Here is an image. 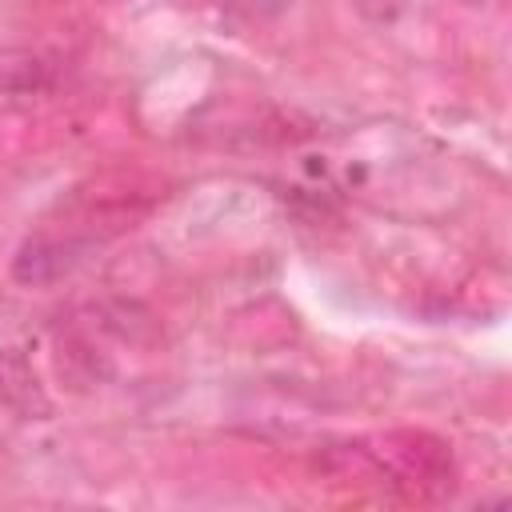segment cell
Returning <instances> with one entry per match:
<instances>
[{
    "mask_svg": "<svg viewBox=\"0 0 512 512\" xmlns=\"http://www.w3.org/2000/svg\"><path fill=\"white\" fill-rule=\"evenodd\" d=\"M92 240H76V236H28L16 256H12V280L24 288H48L64 276H72L88 256H92Z\"/></svg>",
    "mask_w": 512,
    "mask_h": 512,
    "instance_id": "cell-1",
    "label": "cell"
},
{
    "mask_svg": "<svg viewBox=\"0 0 512 512\" xmlns=\"http://www.w3.org/2000/svg\"><path fill=\"white\" fill-rule=\"evenodd\" d=\"M0 408H8L16 420H52L56 412L52 396L36 376V364L16 344L0 348Z\"/></svg>",
    "mask_w": 512,
    "mask_h": 512,
    "instance_id": "cell-2",
    "label": "cell"
},
{
    "mask_svg": "<svg viewBox=\"0 0 512 512\" xmlns=\"http://www.w3.org/2000/svg\"><path fill=\"white\" fill-rule=\"evenodd\" d=\"M48 84L44 76V60L32 52H0V92L12 96H32Z\"/></svg>",
    "mask_w": 512,
    "mask_h": 512,
    "instance_id": "cell-3",
    "label": "cell"
},
{
    "mask_svg": "<svg viewBox=\"0 0 512 512\" xmlns=\"http://www.w3.org/2000/svg\"><path fill=\"white\" fill-rule=\"evenodd\" d=\"M368 20H376V24H384V20H392L396 16V0H352Z\"/></svg>",
    "mask_w": 512,
    "mask_h": 512,
    "instance_id": "cell-4",
    "label": "cell"
},
{
    "mask_svg": "<svg viewBox=\"0 0 512 512\" xmlns=\"http://www.w3.org/2000/svg\"><path fill=\"white\" fill-rule=\"evenodd\" d=\"M176 8H204V4H212V0H172Z\"/></svg>",
    "mask_w": 512,
    "mask_h": 512,
    "instance_id": "cell-5",
    "label": "cell"
},
{
    "mask_svg": "<svg viewBox=\"0 0 512 512\" xmlns=\"http://www.w3.org/2000/svg\"><path fill=\"white\" fill-rule=\"evenodd\" d=\"M464 4H484V0H464Z\"/></svg>",
    "mask_w": 512,
    "mask_h": 512,
    "instance_id": "cell-6",
    "label": "cell"
}]
</instances>
